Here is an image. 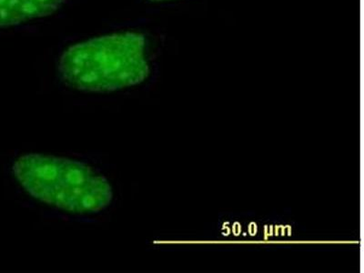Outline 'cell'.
I'll list each match as a JSON object with an SVG mask.
<instances>
[{
  "instance_id": "3957f363",
  "label": "cell",
  "mask_w": 364,
  "mask_h": 273,
  "mask_svg": "<svg viewBox=\"0 0 364 273\" xmlns=\"http://www.w3.org/2000/svg\"><path fill=\"white\" fill-rule=\"evenodd\" d=\"M66 2L67 0H0V28L50 17Z\"/></svg>"
},
{
  "instance_id": "277c9868",
  "label": "cell",
  "mask_w": 364,
  "mask_h": 273,
  "mask_svg": "<svg viewBox=\"0 0 364 273\" xmlns=\"http://www.w3.org/2000/svg\"><path fill=\"white\" fill-rule=\"evenodd\" d=\"M149 2H155V3H159V2H168V1H172V0H148Z\"/></svg>"
},
{
  "instance_id": "7a4b0ae2",
  "label": "cell",
  "mask_w": 364,
  "mask_h": 273,
  "mask_svg": "<svg viewBox=\"0 0 364 273\" xmlns=\"http://www.w3.org/2000/svg\"><path fill=\"white\" fill-rule=\"evenodd\" d=\"M13 174L33 199L65 213L90 215L112 204V185L85 162L60 156L28 154L13 164Z\"/></svg>"
},
{
  "instance_id": "6da1fadb",
  "label": "cell",
  "mask_w": 364,
  "mask_h": 273,
  "mask_svg": "<svg viewBox=\"0 0 364 273\" xmlns=\"http://www.w3.org/2000/svg\"><path fill=\"white\" fill-rule=\"evenodd\" d=\"M58 70L68 87L82 92L138 86L151 74L147 41L139 32L123 31L77 42L61 55Z\"/></svg>"
}]
</instances>
